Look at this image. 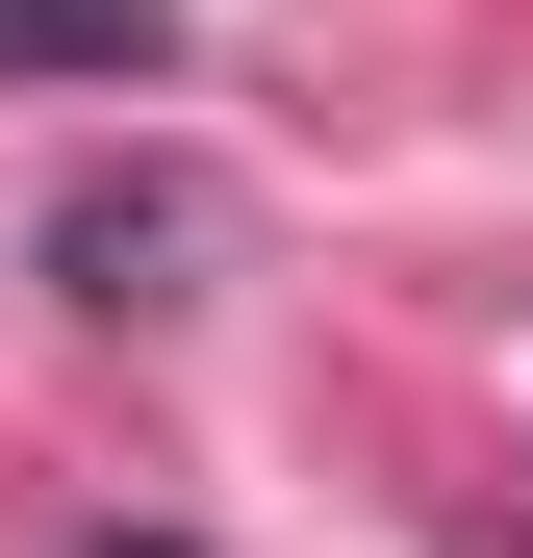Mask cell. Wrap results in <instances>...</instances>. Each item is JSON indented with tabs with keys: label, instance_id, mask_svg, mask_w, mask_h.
<instances>
[{
	"label": "cell",
	"instance_id": "cell-1",
	"mask_svg": "<svg viewBox=\"0 0 533 558\" xmlns=\"http://www.w3.org/2000/svg\"><path fill=\"white\" fill-rule=\"evenodd\" d=\"M204 254H229V178H178V153L51 204V279H76V305H128V330H153V305H204Z\"/></svg>",
	"mask_w": 533,
	"mask_h": 558
},
{
	"label": "cell",
	"instance_id": "cell-2",
	"mask_svg": "<svg viewBox=\"0 0 533 558\" xmlns=\"http://www.w3.org/2000/svg\"><path fill=\"white\" fill-rule=\"evenodd\" d=\"M178 26H153V0H0V76H153Z\"/></svg>",
	"mask_w": 533,
	"mask_h": 558
}]
</instances>
